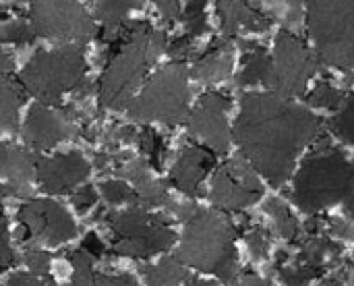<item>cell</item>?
Instances as JSON below:
<instances>
[{"label":"cell","mask_w":354,"mask_h":286,"mask_svg":"<svg viewBox=\"0 0 354 286\" xmlns=\"http://www.w3.org/2000/svg\"><path fill=\"white\" fill-rule=\"evenodd\" d=\"M23 262L25 266L29 268L31 274L39 276V278H48V272H50V256L37 247H25V253H23Z\"/></svg>","instance_id":"obj_36"},{"label":"cell","mask_w":354,"mask_h":286,"mask_svg":"<svg viewBox=\"0 0 354 286\" xmlns=\"http://www.w3.org/2000/svg\"><path fill=\"white\" fill-rule=\"evenodd\" d=\"M241 46L245 50H243V66L236 77V83L241 87H251L257 83L266 85L272 69V54L255 42H241Z\"/></svg>","instance_id":"obj_21"},{"label":"cell","mask_w":354,"mask_h":286,"mask_svg":"<svg viewBox=\"0 0 354 286\" xmlns=\"http://www.w3.org/2000/svg\"><path fill=\"white\" fill-rule=\"evenodd\" d=\"M276 270H278V276L284 286H309L324 276L322 272H317L309 266H303L299 262H295V264L286 262L282 266H276Z\"/></svg>","instance_id":"obj_30"},{"label":"cell","mask_w":354,"mask_h":286,"mask_svg":"<svg viewBox=\"0 0 354 286\" xmlns=\"http://www.w3.org/2000/svg\"><path fill=\"white\" fill-rule=\"evenodd\" d=\"M222 31L230 37L239 31L261 33L272 27V19L249 0H216Z\"/></svg>","instance_id":"obj_17"},{"label":"cell","mask_w":354,"mask_h":286,"mask_svg":"<svg viewBox=\"0 0 354 286\" xmlns=\"http://www.w3.org/2000/svg\"><path fill=\"white\" fill-rule=\"evenodd\" d=\"M205 4L207 0H187L183 19L187 25L189 37H199L207 31V17H205Z\"/></svg>","instance_id":"obj_33"},{"label":"cell","mask_w":354,"mask_h":286,"mask_svg":"<svg viewBox=\"0 0 354 286\" xmlns=\"http://www.w3.org/2000/svg\"><path fill=\"white\" fill-rule=\"evenodd\" d=\"M93 286H139L131 274H95Z\"/></svg>","instance_id":"obj_40"},{"label":"cell","mask_w":354,"mask_h":286,"mask_svg":"<svg viewBox=\"0 0 354 286\" xmlns=\"http://www.w3.org/2000/svg\"><path fill=\"white\" fill-rule=\"evenodd\" d=\"M91 172L89 162L79 152L58 154L52 158H35V177L46 193L60 195L79 187Z\"/></svg>","instance_id":"obj_15"},{"label":"cell","mask_w":354,"mask_h":286,"mask_svg":"<svg viewBox=\"0 0 354 286\" xmlns=\"http://www.w3.org/2000/svg\"><path fill=\"white\" fill-rule=\"evenodd\" d=\"M97 204V191L91 185H83L73 193V206L77 208V212L85 214L89 208H93Z\"/></svg>","instance_id":"obj_39"},{"label":"cell","mask_w":354,"mask_h":286,"mask_svg":"<svg viewBox=\"0 0 354 286\" xmlns=\"http://www.w3.org/2000/svg\"><path fill=\"white\" fill-rule=\"evenodd\" d=\"M241 286H274L270 280H266V278H261V276H257V274H253V272H245V274H241Z\"/></svg>","instance_id":"obj_45"},{"label":"cell","mask_w":354,"mask_h":286,"mask_svg":"<svg viewBox=\"0 0 354 286\" xmlns=\"http://www.w3.org/2000/svg\"><path fill=\"white\" fill-rule=\"evenodd\" d=\"M230 98L220 91H207L189 114V135L214 154H226L232 141L228 125Z\"/></svg>","instance_id":"obj_13"},{"label":"cell","mask_w":354,"mask_h":286,"mask_svg":"<svg viewBox=\"0 0 354 286\" xmlns=\"http://www.w3.org/2000/svg\"><path fill=\"white\" fill-rule=\"evenodd\" d=\"M68 262L73 266V276L68 286H93L95 272H93V258L87 256L81 247L68 253Z\"/></svg>","instance_id":"obj_31"},{"label":"cell","mask_w":354,"mask_h":286,"mask_svg":"<svg viewBox=\"0 0 354 286\" xmlns=\"http://www.w3.org/2000/svg\"><path fill=\"white\" fill-rule=\"evenodd\" d=\"M112 233V253L135 260H149L176 245V233L164 216L151 214L141 206L120 212H100Z\"/></svg>","instance_id":"obj_7"},{"label":"cell","mask_w":354,"mask_h":286,"mask_svg":"<svg viewBox=\"0 0 354 286\" xmlns=\"http://www.w3.org/2000/svg\"><path fill=\"white\" fill-rule=\"evenodd\" d=\"M189 286H220L218 283H212V280H197V278H193Z\"/></svg>","instance_id":"obj_48"},{"label":"cell","mask_w":354,"mask_h":286,"mask_svg":"<svg viewBox=\"0 0 354 286\" xmlns=\"http://www.w3.org/2000/svg\"><path fill=\"white\" fill-rule=\"evenodd\" d=\"M290 199L309 216L340 204L348 220H354V160L324 139L297 170Z\"/></svg>","instance_id":"obj_2"},{"label":"cell","mask_w":354,"mask_h":286,"mask_svg":"<svg viewBox=\"0 0 354 286\" xmlns=\"http://www.w3.org/2000/svg\"><path fill=\"white\" fill-rule=\"evenodd\" d=\"M15 2H17V4H21V2H23V0H15Z\"/></svg>","instance_id":"obj_49"},{"label":"cell","mask_w":354,"mask_h":286,"mask_svg":"<svg viewBox=\"0 0 354 286\" xmlns=\"http://www.w3.org/2000/svg\"><path fill=\"white\" fill-rule=\"evenodd\" d=\"M263 197V185L255 168L243 158L234 156L216 168L209 187V202L220 210L241 212Z\"/></svg>","instance_id":"obj_11"},{"label":"cell","mask_w":354,"mask_h":286,"mask_svg":"<svg viewBox=\"0 0 354 286\" xmlns=\"http://www.w3.org/2000/svg\"><path fill=\"white\" fill-rule=\"evenodd\" d=\"M87 62L79 46L37 50L23 66L19 81L37 104L54 106L66 91H77L85 83Z\"/></svg>","instance_id":"obj_6"},{"label":"cell","mask_w":354,"mask_h":286,"mask_svg":"<svg viewBox=\"0 0 354 286\" xmlns=\"http://www.w3.org/2000/svg\"><path fill=\"white\" fill-rule=\"evenodd\" d=\"M17 256L12 251L10 245V235H8V222L6 218L0 214V272L10 270L12 266H17Z\"/></svg>","instance_id":"obj_37"},{"label":"cell","mask_w":354,"mask_h":286,"mask_svg":"<svg viewBox=\"0 0 354 286\" xmlns=\"http://www.w3.org/2000/svg\"><path fill=\"white\" fill-rule=\"evenodd\" d=\"M100 193H102L104 202L110 204V206H120V204L139 206L137 193H135L133 187H129L127 181H104L100 185Z\"/></svg>","instance_id":"obj_32"},{"label":"cell","mask_w":354,"mask_h":286,"mask_svg":"<svg viewBox=\"0 0 354 286\" xmlns=\"http://www.w3.org/2000/svg\"><path fill=\"white\" fill-rule=\"evenodd\" d=\"M4 197H15V189L10 185H0V199Z\"/></svg>","instance_id":"obj_47"},{"label":"cell","mask_w":354,"mask_h":286,"mask_svg":"<svg viewBox=\"0 0 354 286\" xmlns=\"http://www.w3.org/2000/svg\"><path fill=\"white\" fill-rule=\"evenodd\" d=\"M263 210H266V214L272 218L274 229H276V233H278L282 239H286V241H297V237H299V233H301V224H299V220L295 218V214L290 212V208L286 206L284 199H280V197H270V199L263 204Z\"/></svg>","instance_id":"obj_26"},{"label":"cell","mask_w":354,"mask_h":286,"mask_svg":"<svg viewBox=\"0 0 354 286\" xmlns=\"http://www.w3.org/2000/svg\"><path fill=\"white\" fill-rule=\"evenodd\" d=\"M137 6V0H97L95 17L104 23V39L112 42L124 25L127 15Z\"/></svg>","instance_id":"obj_24"},{"label":"cell","mask_w":354,"mask_h":286,"mask_svg":"<svg viewBox=\"0 0 354 286\" xmlns=\"http://www.w3.org/2000/svg\"><path fill=\"white\" fill-rule=\"evenodd\" d=\"M259 8L272 21H282L292 33L305 21V0H261Z\"/></svg>","instance_id":"obj_25"},{"label":"cell","mask_w":354,"mask_h":286,"mask_svg":"<svg viewBox=\"0 0 354 286\" xmlns=\"http://www.w3.org/2000/svg\"><path fill=\"white\" fill-rule=\"evenodd\" d=\"M174 256L187 268L214 274L226 286H232L241 278L236 226L218 210H195V214L185 222Z\"/></svg>","instance_id":"obj_3"},{"label":"cell","mask_w":354,"mask_h":286,"mask_svg":"<svg viewBox=\"0 0 354 286\" xmlns=\"http://www.w3.org/2000/svg\"><path fill=\"white\" fill-rule=\"evenodd\" d=\"M330 131L354 148V93H348L342 108L330 118Z\"/></svg>","instance_id":"obj_27"},{"label":"cell","mask_w":354,"mask_h":286,"mask_svg":"<svg viewBox=\"0 0 354 286\" xmlns=\"http://www.w3.org/2000/svg\"><path fill=\"white\" fill-rule=\"evenodd\" d=\"M25 93L19 83L10 79H0V133L10 135L19 127V108Z\"/></svg>","instance_id":"obj_23"},{"label":"cell","mask_w":354,"mask_h":286,"mask_svg":"<svg viewBox=\"0 0 354 286\" xmlns=\"http://www.w3.org/2000/svg\"><path fill=\"white\" fill-rule=\"evenodd\" d=\"M191 50H193V37H189V35H180L168 46V52H170V56L176 58V62H183V58L189 56Z\"/></svg>","instance_id":"obj_43"},{"label":"cell","mask_w":354,"mask_h":286,"mask_svg":"<svg viewBox=\"0 0 354 286\" xmlns=\"http://www.w3.org/2000/svg\"><path fill=\"white\" fill-rule=\"evenodd\" d=\"M307 31L319 62L338 71L354 69V0H305Z\"/></svg>","instance_id":"obj_5"},{"label":"cell","mask_w":354,"mask_h":286,"mask_svg":"<svg viewBox=\"0 0 354 286\" xmlns=\"http://www.w3.org/2000/svg\"><path fill=\"white\" fill-rule=\"evenodd\" d=\"M137 141H139L141 152L149 158V166L160 168V166H162V160H164V156H166L164 139H162L156 131H151V129H143V131L137 135Z\"/></svg>","instance_id":"obj_34"},{"label":"cell","mask_w":354,"mask_h":286,"mask_svg":"<svg viewBox=\"0 0 354 286\" xmlns=\"http://www.w3.org/2000/svg\"><path fill=\"white\" fill-rule=\"evenodd\" d=\"M35 170V156L29 152L0 141V177L8 181L15 189V197H25L29 193V181Z\"/></svg>","instance_id":"obj_19"},{"label":"cell","mask_w":354,"mask_h":286,"mask_svg":"<svg viewBox=\"0 0 354 286\" xmlns=\"http://www.w3.org/2000/svg\"><path fill=\"white\" fill-rule=\"evenodd\" d=\"M81 249H83L87 256H91L93 260H95V258H102V256L106 253V245L102 243V239H100L95 233H87V237H85L83 243H81Z\"/></svg>","instance_id":"obj_44"},{"label":"cell","mask_w":354,"mask_h":286,"mask_svg":"<svg viewBox=\"0 0 354 286\" xmlns=\"http://www.w3.org/2000/svg\"><path fill=\"white\" fill-rule=\"evenodd\" d=\"M346 91L344 89H338L334 87L332 83H317L313 87V91L307 96V104L315 106V108H326V110H332V112H338L346 100Z\"/></svg>","instance_id":"obj_28"},{"label":"cell","mask_w":354,"mask_h":286,"mask_svg":"<svg viewBox=\"0 0 354 286\" xmlns=\"http://www.w3.org/2000/svg\"><path fill=\"white\" fill-rule=\"evenodd\" d=\"M147 286H189L193 280L187 266L178 262L176 256H166L153 266L139 268Z\"/></svg>","instance_id":"obj_22"},{"label":"cell","mask_w":354,"mask_h":286,"mask_svg":"<svg viewBox=\"0 0 354 286\" xmlns=\"http://www.w3.org/2000/svg\"><path fill=\"white\" fill-rule=\"evenodd\" d=\"M21 239L31 245L58 247L77 237V224L71 214L52 199H33L19 208Z\"/></svg>","instance_id":"obj_12"},{"label":"cell","mask_w":354,"mask_h":286,"mask_svg":"<svg viewBox=\"0 0 354 286\" xmlns=\"http://www.w3.org/2000/svg\"><path fill=\"white\" fill-rule=\"evenodd\" d=\"M31 25L37 35L54 42L85 44L97 33L81 0H31Z\"/></svg>","instance_id":"obj_10"},{"label":"cell","mask_w":354,"mask_h":286,"mask_svg":"<svg viewBox=\"0 0 354 286\" xmlns=\"http://www.w3.org/2000/svg\"><path fill=\"white\" fill-rule=\"evenodd\" d=\"M326 231H328V235H330V237L354 241V220H344V218H328V220H326Z\"/></svg>","instance_id":"obj_38"},{"label":"cell","mask_w":354,"mask_h":286,"mask_svg":"<svg viewBox=\"0 0 354 286\" xmlns=\"http://www.w3.org/2000/svg\"><path fill=\"white\" fill-rule=\"evenodd\" d=\"M234 66V44L228 37L212 42V46L193 62L191 77L205 85L222 83L230 77Z\"/></svg>","instance_id":"obj_18"},{"label":"cell","mask_w":354,"mask_h":286,"mask_svg":"<svg viewBox=\"0 0 354 286\" xmlns=\"http://www.w3.org/2000/svg\"><path fill=\"white\" fill-rule=\"evenodd\" d=\"M158 10L162 12L164 21L166 23H174L183 17V10H180V2L178 0H153Z\"/></svg>","instance_id":"obj_42"},{"label":"cell","mask_w":354,"mask_h":286,"mask_svg":"<svg viewBox=\"0 0 354 286\" xmlns=\"http://www.w3.org/2000/svg\"><path fill=\"white\" fill-rule=\"evenodd\" d=\"M10 71H12V60H10V56L4 50H0V79L6 73H10Z\"/></svg>","instance_id":"obj_46"},{"label":"cell","mask_w":354,"mask_h":286,"mask_svg":"<svg viewBox=\"0 0 354 286\" xmlns=\"http://www.w3.org/2000/svg\"><path fill=\"white\" fill-rule=\"evenodd\" d=\"M35 29L31 25V21L25 19H15V21H6L4 25H0V42L2 44H12V46H29L35 39Z\"/></svg>","instance_id":"obj_29"},{"label":"cell","mask_w":354,"mask_h":286,"mask_svg":"<svg viewBox=\"0 0 354 286\" xmlns=\"http://www.w3.org/2000/svg\"><path fill=\"white\" fill-rule=\"evenodd\" d=\"M168 48L164 31H156L145 21L129 23V37L120 50L108 58V66L97 85V100L102 108L124 110L137 98V91L151 69V64Z\"/></svg>","instance_id":"obj_4"},{"label":"cell","mask_w":354,"mask_h":286,"mask_svg":"<svg viewBox=\"0 0 354 286\" xmlns=\"http://www.w3.org/2000/svg\"><path fill=\"white\" fill-rule=\"evenodd\" d=\"M322 120L309 108L274 91H249L241 98L232 137L241 156L280 189L295 172L299 154L317 141Z\"/></svg>","instance_id":"obj_1"},{"label":"cell","mask_w":354,"mask_h":286,"mask_svg":"<svg viewBox=\"0 0 354 286\" xmlns=\"http://www.w3.org/2000/svg\"><path fill=\"white\" fill-rule=\"evenodd\" d=\"M342 251H344L342 245L338 241H334L332 237L315 235V237H309V239H305L301 243L295 262L326 274V272L334 270V266L340 260Z\"/></svg>","instance_id":"obj_20"},{"label":"cell","mask_w":354,"mask_h":286,"mask_svg":"<svg viewBox=\"0 0 354 286\" xmlns=\"http://www.w3.org/2000/svg\"><path fill=\"white\" fill-rule=\"evenodd\" d=\"M77 120L79 114L73 106L64 110H52L50 106L33 104L23 125V139L35 152L50 150L60 141L73 139L81 133Z\"/></svg>","instance_id":"obj_14"},{"label":"cell","mask_w":354,"mask_h":286,"mask_svg":"<svg viewBox=\"0 0 354 286\" xmlns=\"http://www.w3.org/2000/svg\"><path fill=\"white\" fill-rule=\"evenodd\" d=\"M189 69L174 60L149 77L127 112L137 123L178 125L189 114Z\"/></svg>","instance_id":"obj_8"},{"label":"cell","mask_w":354,"mask_h":286,"mask_svg":"<svg viewBox=\"0 0 354 286\" xmlns=\"http://www.w3.org/2000/svg\"><path fill=\"white\" fill-rule=\"evenodd\" d=\"M245 243H247V249L255 262H263L268 258L272 241H270V233L263 226H253L245 235Z\"/></svg>","instance_id":"obj_35"},{"label":"cell","mask_w":354,"mask_h":286,"mask_svg":"<svg viewBox=\"0 0 354 286\" xmlns=\"http://www.w3.org/2000/svg\"><path fill=\"white\" fill-rule=\"evenodd\" d=\"M2 286H52L48 278H39L31 272H17Z\"/></svg>","instance_id":"obj_41"},{"label":"cell","mask_w":354,"mask_h":286,"mask_svg":"<svg viewBox=\"0 0 354 286\" xmlns=\"http://www.w3.org/2000/svg\"><path fill=\"white\" fill-rule=\"evenodd\" d=\"M317 64L319 60L315 52L309 50L297 33L282 29L274 44L272 69L266 87L286 100L299 98L305 93L307 83L317 71Z\"/></svg>","instance_id":"obj_9"},{"label":"cell","mask_w":354,"mask_h":286,"mask_svg":"<svg viewBox=\"0 0 354 286\" xmlns=\"http://www.w3.org/2000/svg\"><path fill=\"white\" fill-rule=\"evenodd\" d=\"M216 166V156L203 145H187L180 150L170 168V185L187 197L201 195V183Z\"/></svg>","instance_id":"obj_16"}]
</instances>
